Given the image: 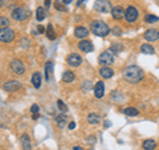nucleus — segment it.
Listing matches in <instances>:
<instances>
[{"label":"nucleus","mask_w":159,"mask_h":150,"mask_svg":"<svg viewBox=\"0 0 159 150\" xmlns=\"http://www.w3.org/2000/svg\"><path fill=\"white\" fill-rule=\"evenodd\" d=\"M122 77L130 84H138L143 80L145 73H143L142 68H139L137 65H130L122 72Z\"/></svg>","instance_id":"f257e3e1"},{"label":"nucleus","mask_w":159,"mask_h":150,"mask_svg":"<svg viewBox=\"0 0 159 150\" xmlns=\"http://www.w3.org/2000/svg\"><path fill=\"white\" fill-rule=\"evenodd\" d=\"M90 31L99 37H105L110 33V27L102 20H94L90 23Z\"/></svg>","instance_id":"f03ea898"},{"label":"nucleus","mask_w":159,"mask_h":150,"mask_svg":"<svg viewBox=\"0 0 159 150\" xmlns=\"http://www.w3.org/2000/svg\"><path fill=\"white\" fill-rule=\"evenodd\" d=\"M11 16L13 20H16V21H25V20L31 16V11L24 7H17L12 11Z\"/></svg>","instance_id":"7ed1b4c3"},{"label":"nucleus","mask_w":159,"mask_h":150,"mask_svg":"<svg viewBox=\"0 0 159 150\" xmlns=\"http://www.w3.org/2000/svg\"><path fill=\"white\" fill-rule=\"evenodd\" d=\"M111 3L109 0H96V3H94V9L101 13L111 12Z\"/></svg>","instance_id":"20e7f679"},{"label":"nucleus","mask_w":159,"mask_h":150,"mask_svg":"<svg viewBox=\"0 0 159 150\" xmlns=\"http://www.w3.org/2000/svg\"><path fill=\"white\" fill-rule=\"evenodd\" d=\"M15 39V32L11 28H2L0 29V41L2 43H11Z\"/></svg>","instance_id":"39448f33"},{"label":"nucleus","mask_w":159,"mask_h":150,"mask_svg":"<svg viewBox=\"0 0 159 150\" xmlns=\"http://www.w3.org/2000/svg\"><path fill=\"white\" fill-rule=\"evenodd\" d=\"M139 16V13H138V9L135 7H127V9L125 11V19H126V21L127 23H134V21H137V19Z\"/></svg>","instance_id":"423d86ee"},{"label":"nucleus","mask_w":159,"mask_h":150,"mask_svg":"<svg viewBox=\"0 0 159 150\" xmlns=\"http://www.w3.org/2000/svg\"><path fill=\"white\" fill-rule=\"evenodd\" d=\"M21 88V82L16 81V80H9V81L3 84V89L6 92H16Z\"/></svg>","instance_id":"0eeeda50"},{"label":"nucleus","mask_w":159,"mask_h":150,"mask_svg":"<svg viewBox=\"0 0 159 150\" xmlns=\"http://www.w3.org/2000/svg\"><path fill=\"white\" fill-rule=\"evenodd\" d=\"M11 71L16 74H23L25 72V65L23 64L21 60H12L11 61Z\"/></svg>","instance_id":"6e6552de"},{"label":"nucleus","mask_w":159,"mask_h":150,"mask_svg":"<svg viewBox=\"0 0 159 150\" xmlns=\"http://www.w3.org/2000/svg\"><path fill=\"white\" fill-rule=\"evenodd\" d=\"M99 63L103 64V65H109V64H113L114 63V56L110 53V51H106V52H102L99 54Z\"/></svg>","instance_id":"1a4fd4ad"},{"label":"nucleus","mask_w":159,"mask_h":150,"mask_svg":"<svg viewBox=\"0 0 159 150\" xmlns=\"http://www.w3.org/2000/svg\"><path fill=\"white\" fill-rule=\"evenodd\" d=\"M66 61L70 67H78V65H81V63H82V57L77 53H72V54L68 56Z\"/></svg>","instance_id":"9d476101"},{"label":"nucleus","mask_w":159,"mask_h":150,"mask_svg":"<svg viewBox=\"0 0 159 150\" xmlns=\"http://www.w3.org/2000/svg\"><path fill=\"white\" fill-rule=\"evenodd\" d=\"M143 36H145V39L147 41H157L159 39V31L158 29H148V31L145 32Z\"/></svg>","instance_id":"9b49d317"},{"label":"nucleus","mask_w":159,"mask_h":150,"mask_svg":"<svg viewBox=\"0 0 159 150\" xmlns=\"http://www.w3.org/2000/svg\"><path fill=\"white\" fill-rule=\"evenodd\" d=\"M94 94H96L97 98H102L103 94H105V84L102 81H98L94 85Z\"/></svg>","instance_id":"f8f14e48"},{"label":"nucleus","mask_w":159,"mask_h":150,"mask_svg":"<svg viewBox=\"0 0 159 150\" xmlns=\"http://www.w3.org/2000/svg\"><path fill=\"white\" fill-rule=\"evenodd\" d=\"M111 16L116 19V20H119L122 17H125V11L121 6H117V7H113L111 8Z\"/></svg>","instance_id":"ddd939ff"},{"label":"nucleus","mask_w":159,"mask_h":150,"mask_svg":"<svg viewBox=\"0 0 159 150\" xmlns=\"http://www.w3.org/2000/svg\"><path fill=\"white\" fill-rule=\"evenodd\" d=\"M78 48H80V51H82V52H92L94 49L93 44L90 41H88V40H82V41H80L78 43Z\"/></svg>","instance_id":"4468645a"},{"label":"nucleus","mask_w":159,"mask_h":150,"mask_svg":"<svg viewBox=\"0 0 159 150\" xmlns=\"http://www.w3.org/2000/svg\"><path fill=\"white\" fill-rule=\"evenodd\" d=\"M20 142H21L23 150H32V143H31V138H29L28 134H23L21 138H20Z\"/></svg>","instance_id":"2eb2a0df"},{"label":"nucleus","mask_w":159,"mask_h":150,"mask_svg":"<svg viewBox=\"0 0 159 150\" xmlns=\"http://www.w3.org/2000/svg\"><path fill=\"white\" fill-rule=\"evenodd\" d=\"M56 124L58 125V128H66V125H68V117H66V114L65 113H62V114H58V116H56Z\"/></svg>","instance_id":"dca6fc26"},{"label":"nucleus","mask_w":159,"mask_h":150,"mask_svg":"<svg viewBox=\"0 0 159 150\" xmlns=\"http://www.w3.org/2000/svg\"><path fill=\"white\" fill-rule=\"evenodd\" d=\"M99 74H101V77L102 78H111L114 76V71L111 68H109V67H103L99 69Z\"/></svg>","instance_id":"f3484780"},{"label":"nucleus","mask_w":159,"mask_h":150,"mask_svg":"<svg viewBox=\"0 0 159 150\" xmlns=\"http://www.w3.org/2000/svg\"><path fill=\"white\" fill-rule=\"evenodd\" d=\"M88 35H89V32L85 27H77L74 29V36L78 39H85V37H88Z\"/></svg>","instance_id":"a211bd4d"},{"label":"nucleus","mask_w":159,"mask_h":150,"mask_svg":"<svg viewBox=\"0 0 159 150\" xmlns=\"http://www.w3.org/2000/svg\"><path fill=\"white\" fill-rule=\"evenodd\" d=\"M32 84H33V87L39 89L40 87H41V74H40L39 72L36 73H33V76H32Z\"/></svg>","instance_id":"6ab92c4d"},{"label":"nucleus","mask_w":159,"mask_h":150,"mask_svg":"<svg viewBox=\"0 0 159 150\" xmlns=\"http://www.w3.org/2000/svg\"><path fill=\"white\" fill-rule=\"evenodd\" d=\"M142 148H143V150H154L157 148V142L154 141V139H146V141L143 142Z\"/></svg>","instance_id":"aec40b11"},{"label":"nucleus","mask_w":159,"mask_h":150,"mask_svg":"<svg viewBox=\"0 0 159 150\" xmlns=\"http://www.w3.org/2000/svg\"><path fill=\"white\" fill-rule=\"evenodd\" d=\"M141 52L145 54H154L155 53V49H154L150 44H143V45H141Z\"/></svg>","instance_id":"412c9836"},{"label":"nucleus","mask_w":159,"mask_h":150,"mask_svg":"<svg viewBox=\"0 0 159 150\" xmlns=\"http://www.w3.org/2000/svg\"><path fill=\"white\" fill-rule=\"evenodd\" d=\"M45 17H47V11L43 7H39L37 11H36V19H37V21H43Z\"/></svg>","instance_id":"4be33fe9"},{"label":"nucleus","mask_w":159,"mask_h":150,"mask_svg":"<svg viewBox=\"0 0 159 150\" xmlns=\"http://www.w3.org/2000/svg\"><path fill=\"white\" fill-rule=\"evenodd\" d=\"M99 121H101V118H99V116H98V114H96V113H90L88 116V122L89 124L97 125V124H99Z\"/></svg>","instance_id":"5701e85b"},{"label":"nucleus","mask_w":159,"mask_h":150,"mask_svg":"<svg viewBox=\"0 0 159 150\" xmlns=\"http://www.w3.org/2000/svg\"><path fill=\"white\" fill-rule=\"evenodd\" d=\"M123 51V45L121 43H114V44H111L110 45V52L111 53H121Z\"/></svg>","instance_id":"b1692460"},{"label":"nucleus","mask_w":159,"mask_h":150,"mask_svg":"<svg viewBox=\"0 0 159 150\" xmlns=\"http://www.w3.org/2000/svg\"><path fill=\"white\" fill-rule=\"evenodd\" d=\"M53 71V63L52 61H48L45 64V80L47 81H49L51 80V73Z\"/></svg>","instance_id":"393cba45"},{"label":"nucleus","mask_w":159,"mask_h":150,"mask_svg":"<svg viewBox=\"0 0 159 150\" xmlns=\"http://www.w3.org/2000/svg\"><path fill=\"white\" fill-rule=\"evenodd\" d=\"M62 81L64 82H72V81H74V73L70 72V71L64 72V74H62Z\"/></svg>","instance_id":"a878e982"},{"label":"nucleus","mask_w":159,"mask_h":150,"mask_svg":"<svg viewBox=\"0 0 159 150\" xmlns=\"http://www.w3.org/2000/svg\"><path fill=\"white\" fill-rule=\"evenodd\" d=\"M123 113L126 114V116H129V117H134V116H138L139 114V110L138 109H135V108H126L125 110H123Z\"/></svg>","instance_id":"bb28decb"},{"label":"nucleus","mask_w":159,"mask_h":150,"mask_svg":"<svg viewBox=\"0 0 159 150\" xmlns=\"http://www.w3.org/2000/svg\"><path fill=\"white\" fill-rule=\"evenodd\" d=\"M47 36H48L49 40H54V39H56V33H54V29H53L52 24H49L48 28H47Z\"/></svg>","instance_id":"cd10ccee"},{"label":"nucleus","mask_w":159,"mask_h":150,"mask_svg":"<svg viewBox=\"0 0 159 150\" xmlns=\"http://www.w3.org/2000/svg\"><path fill=\"white\" fill-rule=\"evenodd\" d=\"M145 21H146V23H148V24H154V23L159 21V17H158V16H155V15H146Z\"/></svg>","instance_id":"c85d7f7f"},{"label":"nucleus","mask_w":159,"mask_h":150,"mask_svg":"<svg viewBox=\"0 0 159 150\" xmlns=\"http://www.w3.org/2000/svg\"><path fill=\"white\" fill-rule=\"evenodd\" d=\"M9 26V20L6 16H0V29L2 28H7Z\"/></svg>","instance_id":"c756f323"},{"label":"nucleus","mask_w":159,"mask_h":150,"mask_svg":"<svg viewBox=\"0 0 159 150\" xmlns=\"http://www.w3.org/2000/svg\"><path fill=\"white\" fill-rule=\"evenodd\" d=\"M57 106H58V109H60V110H61L62 113H66V112H68L66 105L64 104V102L61 101V100H57Z\"/></svg>","instance_id":"7c9ffc66"},{"label":"nucleus","mask_w":159,"mask_h":150,"mask_svg":"<svg viewBox=\"0 0 159 150\" xmlns=\"http://www.w3.org/2000/svg\"><path fill=\"white\" fill-rule=\"evenodd\" d=\"M20 45H21V48H28L29 45H31V41H29L28 39L23 37L21 40H20Z\"/></svg>","instance_id":"2f4dec72"},{"label":"nucleus","mask_w":159,"mask_h":150,"mask_svg":"<svg viewBox=\"0 0 159 150\" xmlns=\"http://www.w3.org/2000/svg\"><path fill=\"white\" fill-rule=\"evenodd\" d=\"M92 85H93V84H92L90 81H85V82H84V85H82V91H85V92L90 91V89L93 88Z\"/></svg>","instance_id":"473e14b6"},{"label":"nucleus","mask_w":159,"mask_h":150,"mask_svg":"<svg viewBox=\"0 0 159 150\" xmlns=\"http://www.w3.org/2000/svg\"><path fill=\"white\" fill-rule=\"evenodd\" d=\"M118 96H121V94H119L117 91H114V92L111 93V98L114 100V101H122L123 97H118Z\"/></svg>","instance_id":"72a5a7b5"},{"label":"nucleus","mask_w":159,"mask_h":150,"mask_svg":"<svg viewBox=\"0 0 159 150\" xmlns=\"http://www.w3.org/2000/svg\"><path fill=\"white\" fill-rule=\"evenodd\" d=\"M39 110H40V106L37 104H33L32 106H31V112H32V114H36V113H39Z\"/></svg>","instance_id":"f704fd0d"},{"label":"nucleus","mask_w":159,"mask_h":150,"mask_svg":"<svg viewBox=\"0 0 159 150\" xmlns=\"http://www.w3.org/2000/svg\"><path fill=\"white\" fill-rule=\"evenodd\" d=\"M111 31L114 32V35H116V36H121V35H122V29L119 28V27H114Z\"/></svg>","instance_id":"c9c22d12"},{"label":"nucleus","mask_w":159,"mask_h":150,"mask_svg":"<svg viewBox=\"0 0 159 150\" xmlns=\"http://www.w3.org/2000/svg\"><path fill=\"white\" fill-rule=\"evenodd\" d=\"M54 7H56V9H58V11H66V9H65V7H64V6H61V4H60L58 2L56 3V6H54Z\"/></svg>","instance_id":"e433bc0d"},{"label":"nucleus","mask_w":159,"mask_h":150,"mask_svg":"<svg viewBox=\"0 0 159 150\" xmlns=\"http://www.w3.org/2000/svg\"><path fill=\"white\" fill-rule=\"evenodd\" d=\"M37 31H39L37 33H44V32L47 31V29H45V27H43V26H39V27H37Z\"/></svg>","instance_id":"4c0bfd02"},{"label":"nucleus","mask_w":159,"mask_h":150,"mask_svg":"<svg viewBox=\"0 0 159 150\" xmlns=\"http://www.w3.org/2000/svg\"><path fill=\"white\" fill-rule=\"evenodd\" d=\"M68 128H69V129H70V130H73V129H74V128H76V122H74V121H72V122H69V125H68Z\"/></svg>","instance_id":"58836bf2"},{"label":"nucleus","mask_w":159,"mask_h":150,"mask_svg":"<svg viewBox=\"0 0 159 150\" xmlns=\"http://www.w3.org/2000/svg\"><path fill=\"white\" fill-rule=\"evenodd\" d=\"M44 6H45V8L49 9V7H51V0H45V2H44Z\"/></svg>","instance_id":"ea45409f"},{"label":"nucleus","mask_w":159,"mask_h":150,"mask_svg":"<svg viewBox=\"0 0 159 150\" xmlns=\"http://www.w3.org/2000/svg\"><path fill=\"white\" fill-rule=\"evenodd\" d=\"M103 126L109 128V126H110V121H105V122H103Z\"/></svg>","instance_id":"a19ab883"},{"label":"nucleus","mask_w":159,"mask_h":150,"mask_svg":"<svg viewBox=\"0 0 159 150\" xmlns=\"http://www.w3.org/2000/svg\"><path fill=\"white\" fill-rule=\"evenodd\" d=\"M39 117H40V116H39V113H36V114H32V118H33V120H37Z\"/></svg>","instance_id":"79ce46f5"},{"label":"nucleus","mask_w":159,"mask_h":150,"mask_svg":"<svg viewBox=\"0 0 159 150\" xmlns=\"http://www.w3.org/2000/svg\"><path fill=\"white\" fill-rule=\"evenodd\" d=\"M85 2H86V0H78V3H77V6L80 7V6H81V4H82V3H85Z\"/></svg>","instance_id":"37998d69"},{"label":"nucleus","mask_w":159,"mask_h":150,"mask_svg":"<svg viewBox=\"0 0 159 150\" xmlns=\"http://www.w3.org/2000/svg\"><path fill=\"white\" fill-rule=\"evenodd\" d=\"M73 150H84V149H82V148H80V146H74Z\"/></svg>","instance_id":"c03bdc74"},{"label":"nucleus","mask_w":159,"mask_h":150,"mask_svg":"<svg viewBox=\"0 0 159 150\" xmlns=\"http://www.w3.org/2000/svg\"><path fill=\"white\" fill-rule=\"evenodd\" d=\"M64 4H69V3H72V0H62Z\"/></svg>","instance_id":"a18cd8bd"},{"label":"nucleus","mask_w":159,"mask_h":150,"mask_svg":"<svg viewBox=\"0 0 159 150\" xmlns=\"http://www.w3.org/2000/svg\"><path fill=\"white\" fill-rule=\"evenodd\" d=\"M3 4H4V0H0V7H3Z\"/></svg>","instance_id":"49530a36"}]
</instances>
